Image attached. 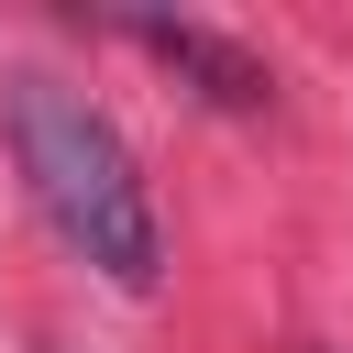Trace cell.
Masks as SVG:
<instances>
[{"instance_id":"obj_3","label":"cell","mask_w":353,"mask_h":353,"mask_svg":"<svg viewBox=\"0 0 353 353\" xmlns=\"http://www.w3.org/2000/svg\"><path fill=\"white\" fill-rule=\"evenodd\" d=\"M309 353H331V342H309Z\"/></svg>"},{"instance_id":"obj_2","label":"cell","mask_w":353,"mask_h":353,"mask_svg":"<svg viewBox=\"0 0 353 353\" xmlns=\"http://www.w3.org/2000/svg\"><path fill=\"white\" fill-rule=\"evenodd\" d=\"M121 44H143L154 66H176L210 110H265V99H276L265 55H254V44H232V33H210V22H121Z\"/></svg>"},{"instance_id":"obj_1","label":"cell","mask_w":353,"mask_h":353,"mask_svg":"<svg viewBox=\"0 0 353 353\" xmlns=\"http://www.w3.org/2000/svg\"><path fill=\"white\" fill-rule=\"evenodd\" d=\"M0 143H11V176L33 188V210L55 221V243H66L77 265H99V276L132 287V298L165 276V221H154L143 154L121 143V121H110L88 88H66V77H44V66L0 77Z\"/></svg>"}]
</instances>
